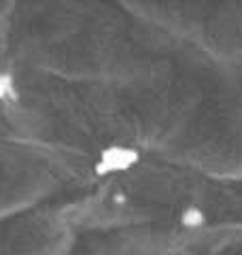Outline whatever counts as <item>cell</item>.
I'll return each instance as SVG.
<instances>
[{
	"instance_id": "1",
	"label": "cell",
	"mask_w": 242,
	"mask_h": 255,
	"mask_svg": "<svg viewBox=\"0 0 242 255\" xmlns=\"http://www.w3.org/2000/svg\"><path fill=\"white\" fill-rule=\"evenodd\" d=\"M140 151L132 145H109L100 151L98 159L92 166V172L96 177H111V174L127 172L140 164Z\"/></svg>"
},
{
	"instance_id": "2",
	"label": "cell",
	"mask_w": 242,
	"mask_h": 255,
	"mask_svg": "<svg viewBox=\"0 0 242 255\" xmlns=\"http://www.w3.org/2000/svg\"><path fill=\"white\" fill-rule=\"evenodd\" d=\"M179 223L185 230H200L206 226V213L200 206H187L179 215Z\"/></svg>"
},
{
	"instance_id": "3",
	"label": "cell",
	"mask_w": 242,
	"mask_h": 255,
	"mask_svg": "<svg viewBox=\"0 0 242 255\" xmlns=\"http://www.w3.org/2000/svg\"><path fill=\"white\" fill-rule=\"evenodd\" d=\"M19 98V90L11 73H0V102H15Z\"/></svg>"
},
{
	"instance_id": "4",
	"label": "cell",
	"mask_w": 242,
	"mask_h": 255,
	"mask_svg": "<svg viewBox=\"0 0 242 255\" xmlns=\"http://www.w3.org/2000/svg\"><path fill=\"white\" fill-rule=\"evenodd\" d=\"M111 202H113V204H117V206H123V204H127V196H125V194H121V191H117V194H113V196H111Z\"/></svg>"
}]
</instances>
